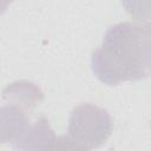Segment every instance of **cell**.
<instances>
[{
	"label": "cell",
	"mask_w": 151,
	"mask_h": 151,
	"mask_svg": "<svg viewBox=\"0 0 151 151\" xmlns=\"http://www.w3.org/2000/svg\"><path fill=\"white\" fill-rule=\"evenodd\" d=\"M149 46V25H114L107 31L103 46L92 54L93 72L109 85L147 77Z\"/></svg>",
	"instance_id": "6da1fadb"
},
{
	"label": "cell",
	"mask_w": 151,
	"mask_h": 151,
	"mask_svg": "<svg viewBox=\"0 0 151 151\" xmlns=\"http://www.w3.org/2000/svg\"><path fill=\"white\" fill-rule=\"evenodd\" d=\"M26 119L19 109L13 106L0 109V142L11 140L25 132Z\"/></svg>",
	"instance_id": "7a4b0ae2"
},
{
	"label": "cell",
	"mask_w": 151,
	"mask_h": 151,
	"mask_svg": "<svg viewBox=\"0 0 151 151\" xmlns=\"http://www.w3.org/2000/svg\"><path fill=\"white\" fill-rule=\"evenodd\" d=\"M12 1L13 0H0V13H2Z\"/></svg>",
	"instance_id": "3957f363"
}]
</instances>
